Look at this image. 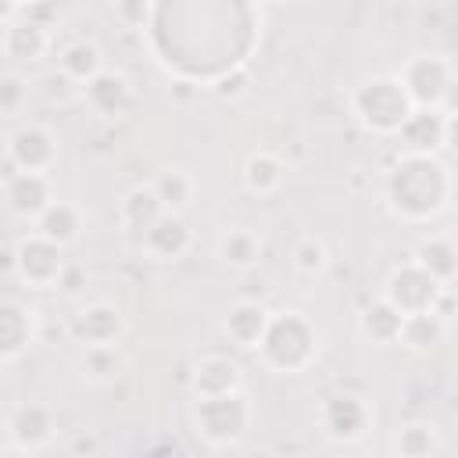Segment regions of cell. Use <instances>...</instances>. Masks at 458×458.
<instances>
[{
	"label": "cell",
	"mask_w": 458,
	"mask_h": 458,
	"mask_svg": "<svg viewBox=\"0 0 458 458\" xmlns=\"http://www.w3.org/2000/svg\"><path fill=\"white\" fill-rule=\"evenodd\" d=\"M451 193H454L451 168L437 154L404 150L386 172V200L394 215H401L404 222H433L437 215L447 211Z\"/></svg>",
	"instance_id": "1"
},
{
	"label": "cell",
	"mask_w": 458,
	"mask_h": 458,
	"mask_svg": "<svg viewBox=\"0 0 458 458\" xmlns=\"http://www.w3.org/2000/svg\"><path fill=\"white\" fill-rule=\"evenodd\" d=\"M254 354L268 372H279V376L304 372L318 354V329L304 311H293V308L272 311L268 329L254 347Z\"/></svg>",
	"instance_id": "2"
},
{
	"label": "cell",
	"mask_w": 458,
	"mask_h": 458,
	"mask_svg": "<svg viewBox=\"0 0 458 458\" xmlns=\"http://www.w3.org/2000/svg\"><path fill=\"white\" fill-rule=\"evenodd\" d=\"M351 111H354L358 125L369 129L372 136H397L404 129V122L415 114L397 75H372V79L358 82L351 89Z\"/></svg>",
	"instance_id": "3"
},
{
	"label": "cell",
	"mask_w": 458,
	"mask_h": 458,
	"mask_svg": "<svg viewBox=\"0 0 458 458\" xmlns=\"http://www.w3.org/2000/svg\"><path fill=\"white\" fill-rule=\"evenodd\" d=\"M254 422V404L247 390L222 394V397H200L193 401V433L211 447H236Z\"/></svg>",
	"instance_id": "4"
},
{
	"label": "cell",
	"mask_w": 458,
	"mask_h": 458,
	"mask_svg": "<svg viewBox=\"0 0 458 458\" xmlns=\"http://www.w3.org/2000/svg\"><path fill=\"white\" fill-rule=\"evenodd\" d=\"M397 82L404 86L415 111H444V107H451L454 64L444 54H411L401 64Z\"/></svg>",
	"instance_id": "5"
},
{
	"label": "cell",
	"mask_w": 458,
	"mask_h": 458,
	"mask_svg": "<svg viewBox=\"0 0 458 458\" xmlns=\"http://www.w3.org/2000/svg\"><path fill=\"white\" fill-rule=\"evenodd\" d=\"M64 250L50 240H43L39 233H29L14 243L11 250V268L14 276L29 286V290H54L61 272H64Z\"/></svg>",
	"instance_id": "6"
},
{
	"label": "cell",
	"mask_w": 458,
	"mask_h": 458,
	"mask_svg": "<svg viewBox=\"0 0 458 458\" xmlns=\"http://www.w3.org/2000/svg\"><path fill=\"white\" fill-rule=\"evenodd\" d=\"M68 336L79 347H118L125 336V315L111 301L79 304L68 318Z\"/></svg>",
	"instance_id": "7"
},
{
	"label": "cell",
	"mask_w": 458,
	"mask_h": 458,
	"mask_svg": "<svg viewBox=\"0 0 458 458\" xmlns=\"http://www.w3.org/2000/svg\"><path fill=\"white\" fill-rule=\"evenodd\" d=\"M444 290H447V286H440L437 279H429L419 265L404 261L401 268H394V272L386 276L383 301H386L390 308H397V311L408 318V315H419V311H433V304H437V297H440Z\"/></svg>",
	"instance_id": "8"
},
{
	"label": "cell",
	"mask_w": 458,
	"mask_h": 458,
	"mask_svg": "<svg viewBox=\"0 0 458 458\" xmlns=\"http://www.w3.org/2000/svg\"><path fill=\"white\" fill-rule=\"evenodd\" d=\"M4 429H7L11 447H18L25 454H36V451H43V447L54 444V437H57V415L43 401H18L7 411Z\"/></svg>",
	"instance_id": "9"
},
{
	"label": "cell",
	"mask_w": 458,
	"mask_h": 458,
	"mask_svg": "<svg viewBox=\"0 0 458 458\" xmlns=\"http://www.w3.org/2000/svg\"><path fill=\"white\" fill-rule=\"evenodd\" d=\"M7 157L14 165V172H36V175H50L57 157H61V143L57 136L39 125V122H29L21 129L11 132L7 140Z\"/></svg>",
	"instance_id": "10"
},
{
	"label": "cell",
	"mask_w": 458,
	"mask_h": 458,
	"mask_svg": "<svg viewBox=\"0 0 458 458\" xmlns=\"http://www.w3.org/2000/svg\"><path fill=\"white\" fill-rule=\"evenodd\" d=\"M82 100H86V107H89L97 118L118 122V118H125V114L132 111V104H136V86H132V79H129L125 72L104 68L100 75H93V79L82 86Z\"/></svg>",
	"instance_id": "11"
},
{
	"label": "cell",
	"mask_w": 458,
	"mask_h": 458,
	"mask_svg": "<svg viewBox=\"0 0 458 458\" xmlns=\"http://www.w3.org/2000/svg\"><path fill=\"white\" fill-rule=\"evenodd\" d=\"M372 426V404L358 394H333L322 404V429L336 444H358Z\"/></svg>",
	"instance_id": "12"
},
{
	"label": "cell",
	"mask_w": 458,
	"mask_h": 458,
	"mask_svg": "<svg viewBox=\"0 0 458 458\" xmlns=\"http://www.w3.org/2000/svg\"><path fill=\"white\" fill-rule=\"evenodd\" d=\"M54 186L50 175H36V172H11L4 182V204L11 208V215L36 222L50 204H54Z\"/></svg>",
	"instance_id": "13"
},
{
	"label": "cell",
	"mask_w": 458,
	"mask_h": 458,
	"mask_svg": "<svg viewBox=\"0 0 458 458\" xmlns=\"http://www.w3.org/2000/svg\"><path fill=\"white\" fill-rule=\"evenodd\" d=\"M397 136L408 143L404 150H415V154L447 150L451 140H454V114H451V107H444V111H415Z\"/></svg>",
	"instance_id": "14"
},
{
	"label": "cell",
	"mask_w": 458,
	"mask_h": 458,
	"mask_svg": "<svg viewBox=\"0 0 458 458\" xmlns=\"http://www.w3.org/2000/svg\"><path fill=\"white\" fill-rule=\"evenodd\" d=\"M39 336V318L36 308H25L18 301L0 297V361L21 358Z\"/></svg>",
	"instance_id": "15"
},
{
	"label": "cell",
	"mask_w": 458,
	"mask_h": 458,
	"mask_svg": "<svg viewBox=\"0 0 458 458\" xmlns=\"http://www.w3.org/2000/svg\"><path fill=\"white\" fill-rule=\"evenodd\" d=\"M190 390L193 397H222V394H236L243 390V369L225 358V354H204L193 361V372H190Z\"/></svg>",
	"instance_id": "16"
},
{
	"label": "cell",
	"mask_w": 458,
	"mask_h": 458,
	"mask_svg": "<svg viewBox=\"0 0 458 458\" xmlns=\"http://www.w3.org/2000/svg\"><path fill=\"white\" fill-rule=\"evenodd\" d=\"M140 247L150 261H179L182 254H190L193 247V233L186 225L182 215H161L143 236H140Z\"/></svg>",
	"instance_id": "17"
},
{
	"label": "cell",
	"mask_w": 458,
	"mask_h": 458,
	"mask_svg": "<svg viewBox=\"0 0 458 458\" xmlns=\"http://www.w3.org/2000/svg\"><path fill=\"white\" fill-rule=\"evenodd\" d=\"M0 47L14 64H39L50 50V29L29 21L25 14H18L4 32H0Z\"/></svg>",
	"instance_id": "18"
},
{
	"label": "cell",
	"mask_w": 458,
	"mask_h": 458,
	"mask_svg": "<svg viewBox=\"0 0 458 458\" xmlns=\"http://www.w3.org/2000/svg\"><path fill=\"white\" fill-rule=\"evenodd\" d=\"M411 265H419L440 286H454V279H458V247L447 233H429L415 243Z\"/></svg>",
	"instance_id": "19"
},
{
	"label": "cell",
	"mask_w": 458,
	"mask_h": 458,
	"mask_svg": "<svg viewBox=\"0 0 458 458\" xmlns=\"http://www.w3.org/2000/svg\"><path fill=\"white\" fill-rule=\"evenodd\" d=\"M268 318H272V311H268L265 304H258V301H236V304L229 308L222 329H225V336H229L236 347L254 351V347L261 344L265 329H268Z\"/></svg>",
	"instance_id": "20"
},
{
	"label": "cell",
	"mask_w": 458,
	"mask_h": 458,
	"mask_svg": "<svg viewBox=\"0 0 458 458\" xmlns=\"http://www.w3.org/2000/svg\"><path fill=\"white\" fill-rule=\"evenodd\" d=\"M215 254H218V261H222L225 268H233V272H250V268L261 261V254H265V240H261L254 229H247V225H233V229H225V233L218 236Z\"/></svg>",
	"instance_id": "21"
},
{
	"label": "cell",
	"mask_w": 458,
	"mask_h": 458,
	"mask_svg": "<svg viewBox=\"0 0 458 458\" xmlns=\"http://www.w3.org/2000/svg\"><path fill=\"white\" fill-rule=\"evenodd\" d=\"M150 190H154V197L161 200L165 215H182V211L193 204V197H197V179H193L190 168L172 165V168H165V172L154 175Z\"/></svg>",
	"instance_id": "22"
},
{
	"label": "cell",
	"mask_w": 458,
	"mask_h": 458,
	"mask_svg": "<svg viewBox=\"0 0 458 458\" xmlns=\"http://www.w3.org/2000/svg\"><path fill=\"white\" fill-rule=\"evenodd\" d=\"M161 215H165V208H161V200L154 197L150 182L132 186V190L118 200V222H122V229L132 233V236H143Z\"/></svg>",
	"instance_id": "23"
},
{
	"label": "cell",
	"mask_w": 458,
	"mask_h": 458,
	"mask_svg": "<svg viewBox=\"0 0 458 458\" xmlns=\"http://www.w3.org/2000/svg\"><path fill=\"white\" fill-rule=\"evenodd\" d=\"M32 225H36L32 233H39L43 240H50V243H57V247L64 250V247L75 243L79 233H82V211H79L75 204H68V200H54Z\"/></svg>",
	"instance_id": "24"
},
{
	"label": "cell",
	"mask_w": 458,
	"mask_h": 458,
	"mask_svg": "<svg viewBox=\"0 0 458 458\" xmlns=\"http://www.w3.org/2000/svg\"><path fill=\"white\" fill-rule=\"evenodd\" d=\"M107 64H104V54L93 39H72L61 47L57 54V72H64L75 86H86L93 75H100Z\"/></svg>",
	"instance_id": "25"
},
{
	"label": "cell",
	"mask_w": 458,
	"mask_h": 458,
	"mask_svg": "<svg viewBox=\"0 0 458 458\" xmlns=\"http://www.w3.org/2000/svg\"><path fill=\"white\" fill-rule=\"evenodd\" d=\"M286 179V168L283 161L272 154V150H254L247 161H243V186L254 193V197H272L279 193Z\"/></svg>",
	"instance_id": "26"
},
{
	"label": "cell",
	"mask_w": 458,
	"mask_h": 458,
	"mask_svg": "<svg viewBox=\"0 0 458 458\" xmlns=\"http://www.w3.org/2000/svg\"><path fill=\"white\" fill-rule=\"evenodd\" d=\"M444 336H447V322L433 311H419V315H408L401 322V340L397 344H404L415 354H429L444 344Z\"/></svg>",
	"instance_id": "27"
},
{
	"label": "cell",
	"mask_w": 458,
	"mask_h": 458,
	"mask_svg": "<svg viewBox=\"0 0 458 458\" xmlns=\"http://www.w3.org/2000/svg\"><path fill=\"white\" fill-rule=\"evenodd\" d=\"M75 365H79V376L93 386H107L125 372V358L118 347H82Z\"/></svg>",
	"instance_id": "28"
},
{
	"label": "cell",
	"mask_w": 458,
	"mask_h": 458,
	"mask_svg": "<svg viewBox=\"0 0 458 458\" xmlns=\"http://www.w3.org/2000/svg\"><path fill=\"white\" fill-rule=\"evenodd\" d=\"M401 322H404V315H401L397 308H390L383 297L361 311V333H365L372 344H379V347L401 340Z\"/></svg>",
	"instance_id": "29"
},
{
	"label": "cell",
	"mask_w": 458,
	"mask_h": 458,
	"mask_svg": "<svg viewBox=\"0 0 458 458\" xmlns=\"http://www.w3.org/2000/svg\"><path fill=\"white\" fill-rule=\"evenodd\" d=\"M437 451V426L411 419L394 433V458H429Z\"/></svg>",
	"instance_id": "30"
},
{
	"label": "cell",
	"mask_w": 458,
	"mask_h": 458,
	"mask_svg": "<svg viewBox=\"0 0 458 458\" xmlns=\"http://www.w3.org/2000/svg\"><path fill=\"white\" fill-rule=\"evenodd\" d=\"M290 265H293V272L297 276H308V279H315V276H322L326 268H329V247L318 240V236H301L297 243H293V250H290Z\"/></svg>",
	"instance_id": "31"
},
{
	"label": "cell",
	"mask_w": 458,
	"mask_h": 458,
	"mask_svg": "<svg viewBox=\"0 0 458 458\" xmlns=\"http://www.w3.org/2000/svg\"><path fill=\"white\" fill-rule=\"evenodd\" d=\"M29 93H32V82L21 75V72H7L0 75V118H14L25 111L29 104Z\"/></svg>",
	"instance_id": "32"
},
{
	"label": "cell",
	"mask_w": 458,
	"mask_h": 458,
	"mask_svg": "<svg viewBox=\"0 0 458 458\" xmlns=\"http://www.w3.org/2000/svg\"><path fill=\"white\" fill-rule=\"evenodd\" d=\"M247 89H250V75H247L243 64H229V72H222V75L211 79V93L222 97V100H236Z\"/></svg>",
	"instance_id": "33"
},
{
	"label": "cell",
	"mask_w": 458,
	"mask_h": 458,
	"mask_svg": "<svg viewBox=\"0 0 458 458\" xmlns=\"http://www.w3.org/2000/svg\"><path fill=\"white\" fill-rule=\"evenodd\" d=\"M39 93L50 100V104H68V100H75V97H82V86H75L64 72H47L43 79H39Z\"/></svg>",
	"instance_id": "34"
},
{
	"label": "cell",
	"mask_w": 458,
	"mask_h": 458,
	"mask_svg": "<svg viewBox=\"0 0 458 458\" xmlns=\"http://www.w3.org/2000/svg\"><path fill=\"white\" fill-rule=\"evenodd\" d=\"M86 283H89V272H86V268H82V265H75V261H68V265H64V272H61V279H57V286H54V290H57V293H61V297H79V293H82V286H86Z\"/></svg>",
	"instance_id": "35"
},
{
	"label": "cell",
	"mask_w": 458,
	"mask_h": 458,
	"mask_svg": "<svg viewBox=\"0 0 458 458\" xmlns=\"http://www.w3.org/2000/svg\"><path fill=\"white\" fill-rule=\"evenodd\" d=\"M111 11H114V18H122L125 25L140 29V25H143V21L154 14V4H143V0H136V4H114Z\"/></svg>",
	"instance_id": "36"
},
{
	"label": "cell",
	"mask_w": 458,
	"mask_h": 458,
	"mask_svg": "<svg viewBox=\"0 0 458 458\" xmlns=\"http://www.w3.org/2000/svg\"><path fill=\"white\" fill-rule=\"evenodd\" d=\"M68 458H97V437L93 433H75L68 444Z\"/></svg>",
	"instance_id": "37"
},
{
	"label": "cell",
	"mask_w": 458,
	"mask_h": 458,
	"mask_svg": "<svg viewBox=\"0 0 458 458\" xmlns=\"http://www.w3.org/2000/svg\"><path fill=\"white\" fill-rule=\"evenodd\" d=\"M197 93H200V86H197L193 79H175V82H172V89H168V97H172L175 104H190Z\"/></svg>",
	"instance_id": "38"
},
{
	"label": "cell",
	"mask_w": 458,
	"mask_h": 458,
	"mask_svg": "<svg viewBox=\"0 0 458 458\" xmlns=\"http://www.w3.org/2000/svg\"><path fill=\"white\" fill-rule=\"evenodd\" d=\"M18 14H21V4H14V0H0V29H7Z\"/></svg>",
	"instance_id": "39"
},
{
	"label": "cell",
	"mask_w": 458,
	"mask_h": 458,
	"mask_svg": "<svg viewBox=\"0 0 458 458\" xmlns=\"http://www.w3.org/2000/svg\"><path fill=\"white\" fill-rule=\"evenodd\" d=\"M0 458H32V454H25V451H18V447H0Z\"/></svg>",
	"instance_id": "40"
},
{
	"label": "cell",
	"mask_w": 458,
	"mask_h": 458,
	"mask_svg": "<svg viewBox=\"0 0 458 458\" xmlns=\"http://www.w3.org/2000/svg\"><path fill=\"white\" fill-rule=\"evenodd\" d=\"M247 458H276V454H272L268 447H250V451H247Z\"/></svg>",
	"instance_id": "41"
},
{
	"label": "cell",
	"mask_w": 458,
	"mask_h": 458,
	"mask_svg": "<svg viewBox=\"0 0 458 458\" xmlns=\"http://www.w3.org/2000/svg\"><path fill=\"white\" fill-rule=\"evenodd\" d=\"M193 458H222L218 451H200V454H193Z\"/></svg>",
	"instance_id": "42"
}]
</instances>
